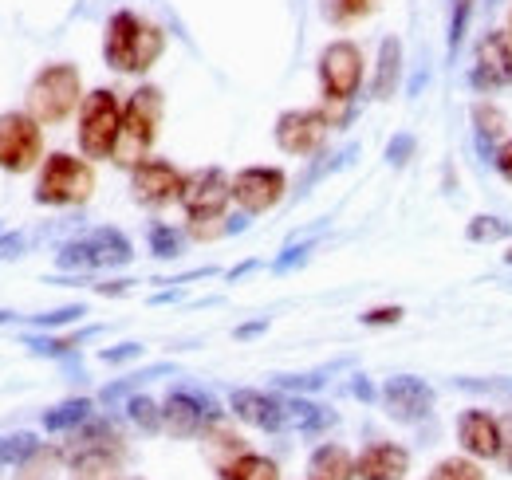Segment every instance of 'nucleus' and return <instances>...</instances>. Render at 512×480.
<instances>
[{
	"label": "nucleus",
	"mask_w": 512,
	"mask_h": 480,
	"mask_svg": "<svg viewBox=\"0 0 512 480\" xmlns=\"http://www.w3.org/2000/svg\"><path fill=\"white\" fill-rule=\"evenodd\" d=\"M505 28L512 32V0H509V8H505Z\"/></svg>",
	"instance_id": "nucleus-50"
},
{
	"label": "nucleus",
	"mask_w": 512,
	"mask_h": 480,
	"mask_svg": "<svg viewBox=\"0 0 512 480\" xmlns=\"http://www.w3.org/2000/svg\"><path fill=\"white\" fill-rule=\"evenodd\" d=\"M383 410L386 418H394L398 425H418L434 414V390L418 378V374H394L383 386Z\"/></svg>",
	"instance_id": "nucleus-12"
},
{
	"label": "nucleus",
	"mask_w": 512,
	"mask_h": 480,
	"mask_svg": "<svg viewBox=\"0 0 512 480\" xmlns=\"http://www.w3.org/2000/svg\"><path fill=\"white\" fill-rule=\"evenodd\" d=\"M473 12H477V0H453V4H449V32H446L449 60H457V52H461V44H465V36H469Z\"/></svg>",
	"instance_id": "nucleus-26"
},
{
	"label": "nucleus",
	"mask_w": 512,
	"mask_h": 480,
	"mask_svg": "<svg viewBox=\"0 0 512 480\" xmlns=\"http://www.w3.org/2000/svg\"><path fill=\"white\" fill-rule=\"evenodd\" d=\"M497 4H501V0H485V8H497Z\"/></svg>",
	"instance_id": "nucleus-51"
},
{
	"label": "nucleus",
	"mask_w": 512,
	"mask_h": 480,
	"mask_svg": "<svg viewBox=\"0 0 512 480\" xmlns=\"http://www.w3.org/2000/svg\"><path fill=\"white\" fill-rule=\"evenodd\" d=\"M99 327H91V331H83V335H67V339H56V335H28L24 339V347L32 351V355H48V359H60V355H71L87 335H95Z\"/></svg>",
	"instance_id": "nucleus-28"
},
{
	"label": "nucleus",
	"mask_w": 512,
	"mask_h": 480,
	"mask_svg": "<svg viewBox=\"0 0 512 480\" xmlns=\"http://www.w3.org/2000/svg\"><path fill=\"white\" fill-rule=\"evenodd\" d=\"M268 323H249V327H237V339H253V335H260Z\"/></svg>",
	"instance_id": "nucleus-48"
},
{
	"label": "nucleus",
	"mask_w": 512,
	"mask_h": 480,
	"mask_svg": "<svg viewBox=\"0 0 512 480\" xmlns=\"http://www.w3.org/2000/svg\"><path fill=\"white\" fill-rule=\"evenodd\" d=\"M229 410H233V418H241L245 425H256L264 433H280L288 425L284 402L264 394V390H233L229 394Z\"/></svg>",
	"instance_id": "nucleus-17"
},
{
	"label": "nucleus",
	"mask_w": 512,
	"mask_h": 480,
	"mask_svg": "<svg viewBox=\"0 0 512 480\" xmlns=\"http://www.w3.org/2000/svg\"><path fill=\"white\" fill-rule=\"evenodd\" d=\"M469 119H473L477 146L493 158V154H497V150H493V142H501V138H505V130H509V115H505V107H497V103H477Z\"/></svg>",
	"instance_id": "nucleus-21"
},
{
	"label": "nucleus",
	"mask_w": 512,
	"mask_h": 480,
	"mask_svg": "<svg viewBox=\"0 0 512 480\" xmlns=\"http://www.w3.org/2000/svg\"><path fill=\"white\" fill-rule=\"evenodd\" d=\"M221 406L213 402V394H205V390H197V386H182V390H174L170 398H166V406H162V429L170 433V437H197V433H205L213 421H221Z\"/></svg>",
	"instance_id": "nucleus-9"
},
{
	"label": "nucleus",
	"mask_w": 512,
	"mask_h": 480,
	"mask_svg": "<svg viewBox=\"0 0 512 480\" xmlns=\"http://www.w3.org/2000/svg\"><path fill=\"white\" fill-rule=\"evenodd\" d=\"M316 244L308 240V244H292V248H284V256H276V264H272V272H292V268H300L304 260H308V252H312Z\"/></svg>",
	"instance_id": "nucleus-38"
},
{
	"label": "nucleus",
	"mask_w": 512,
	"mask_h": 480,
	"mask_svg": "<svg viewBox=\"0 0 512 480\" xmlns=\"http://www.w3.org/2000/svg\"><path fill=\"white\" fill-rule=\"evenodd\" d=\"M16 256H24V237L20 233L0 237V260H16Z\"/></svg>",
	"instance_id": "nucleus-45"
},
{
	"label": "nucleus",
	"mask_w": 512,
	"mask_h": 480,
	"mask_svg": "<svg viewBox=\"0 0 512 480\" xmlns=\"http://www.w3.org/2000/svg\"><path fill=\"white\" fill-rule=\"evenodd\" d=\"M469 87L481 95L512 87V32L509 28H489L473 44V67H469Z\"/></svg>",
	"instance_id": "nucleus-8"
},
{
	"label": "nucleus",
	"mask_w": 512,
	"mask_h": 480,
	"mask_svg": "<svg viewBox=\"0 0 512 480\" xmlns=\"http://www.w3.org/2000/svg\"><path fill=\"white\" fill-rule=\"evenodd\" d=\"M426 480H485V473H481V465H477V461L449 457V461H442V465H438Z\"/></svg>",
	"instance_id": "nucleus-36"
},
{
	"label": "nucleus",
	"mask_w": 512,
	"mask_h": 480,
	"mask_svg": "<svg viewBox=\"0 0 512 480\" xmlns=\"http://www.w3.org/2000/svg\"><path fill=\"white\" fill-rule=\"evenodd\" d=\"M367 60L355 40H331L320 52V87L327 103H351L363 87Z\"/></svg>",
	"instance_id": "nucleus-7"
},
{
	"label": "nucleus",
	"mask_w": 512,
	"mask_h": 480,
	"mask_svg": "<svg viewBox=\"0 0 512 480\" xmlns=\"http://www.w3.org/2000/svg\"><path fill=\"white\" fill-rule=\"evenodd\" d=\"M465 237L473 240V244L509 240L512 237V225H509V221H501V217H473V221H469V229H465Z\"/></svg>",
	"instance_id": "nucleus-34"
},
{
	"label": "nucleus",
	"mask_w": 512,
	"mask_h": 480,
	"mask_svg": "<svg viewBox=\"0 0 512 480\" xmlns=\"http://www.w3.org/2000/svg\"><path fill=\"white\" fill-rule=\"evenodd\" d=\"M95 193V170L83 158L52 154L36 181V205H83Z\"/></svg>",
	"instance_id": "nucleus-6"
},
{
	"label": "nucleus",
	"mask_w": 512,
	"mask_h": 480,
	"mask_svg": "<svg viewBox=\"0 0 512 480\" xmlns=\"http://www.w3.org/2000/svg\"><path fill=\"white\" fill-rule=\"evenodd\" d=\"M221 480H280V469L260 453H241L233 465L221 469Z\"/></svg>",
	"instance_id": "nucleus-23"
},
{
	"label": "nucleus",
	"mask_w": 512,
	"mask_h": 480,
	"mask_svg": "<svg viewBox=\"0 0 512 480\" xmlns=\"http://www.w3.org/2000/svg\"><path fill=\"white\" fill-rule=\"evenodd\" d=\"M40 441L32 433H12V437H0V469L4 465H24L28 457H36Z\"/></svg>",
	"instance_id": "nucleus-32"
},
{
	"label": "nucleus",
	"mask_w": 512,
	"mask_h": 480,
	"mask_svg": "<svg viewBox=\"0 0 512 480\" xmlns=\"http://www.w3.org/2000/svg\"><path fill=\"white\" fill-rule=\"evenodd\" d=\"M142 355V347L138 343H123V347H111V351H103V362H111V366H119V362H130Z\"/></svg>",
	"instance_id": "nucleus-44"
},
{
	"label": "nucleus",
	"mask_w": 512,
	"mask_h": 480,
	"mask_svg": "<svg viewBox=\"0 0 512 480\" xmlns=\"http://www.w3.org/2000/svg\"><path fill=\"white\" fill-rule=\"evenodd\" d=\"M119 134H123V103L115 91L99 87L83 99V111H79V146L87 158H111L115 146H119Z\"/></svg>",
	"instance_id": "nucleus-4"
},
{
	"label": "nucleus",
	"mask_w": 512,
	"mask_h": 480,
	"mask_svg": "<svg viewBox=\"0 0 512 480\" xmlns=\"http://www.w3.org/2000/svg\"><path fill=\"white\" fill-rule=\"evenodd\" d=\"M355 473L359 480H402L410 473V453L402 445H390V441H375L359 453L355 461Z\"/></svg>",
	"instance_id": "nucleus-18"
},
{
	"label": "nucleus",
	"mask_w": 512,
	"mask_h": 480,
	"mask_svg": "<svg viewBox=\"0 0 512 480\" xmlns=\"http://www.w3.org/2000/svg\"><path fill=\"white\" fill-rule=\"evenodd\" d=\"M127 418L134 421L142 433H158V429H162V406L150 402V398H142V394H134L127 402Z\"/></svg>",
	"instance_id": "nucleus-33"
},
{
	"label": "nucleus",
	"mask_w": 512,
	"mask_h": 480,
	"mask_svg": "<svg viewBox=\"0 0 512 480\" xmlns=\"http://www.w3.org/2000/svg\"><path fill=\"white\" fill-rule=\"evenodd\" d=\"M284 414H288V425H296V429H304V433H316V429L335 425V414H331V410H323L316 402H304V398H288V402H284Z\"/></svg>",
	"instance_id": "nucleus-22"
},
{
	"label": "nucleus",
	"mask_w": 512,
	"mask_h": 480,
	"mask_svg": "<svg viewBox=\"0 0 512 480\" xmlns=\"http://www.w3.org/2000/svg\"><path fill=\"white\" fill-rule=\"evenodd\" d=\"M182 209L190 217H221L225 205L233 201V181L221 166H205V170H193L182 181V193H178Z\"/></svg>",
	"instance_id": "nucleus-11"
},
{
	"label": "nucleus",
	"mask_w": 512,
	"mask_h": 480,
	"mask_svg": "<svg viewBox=\"0 0 512 480\" xmlns=\"http://www.w3.org/2000/svg\"><path fill=\"white\" fill-rule=\"evenodd\" d=\"M83 315H87V307H83V303H71V307H56V311H48V315H32L28 323L40 327V331H52V327H67V323H75V319H83Z\"/></svg>",
	"instance_id": "nucleus-37"
},
{
	"label": "nucleus",
	"mask_w": 512,
	"mask_h": 480,
	"mask_svg": "<svg viewBox=\"0 0 512 480\" xmlns=\"http://www.w3.org/2000/svg\"><path fill=\"white\" fill-rule=\"evenodd\" d=\"M355 457L343 445H320L308 461V480H355Z\"/></svg>",
	"instance_id": "nucleus-20"
},
{
	"label": "nucleus",
	"mask_w": 512,
	"mask_h": 480,
	"mask_svg": "<svg viewBox=\"0 0 512 480\" xmlns=\"http://www.w3.org/2000/svg\"><path fill=\"white\" fill-rule=\"evenodd\" d=\"M379 4L383 0H327L323 4V16L331 24H355V20L371 16V12H379Z\"/></svg>",
	"instance_id": "nucleus-30"
},
{
	"label": "nucleus",
	"mask_w": 512,
	"mask_h": 480,
	"mask_svg": "<svg viewBox=\"0 0 512 480\" xmlns=\"http://www.w3.org/2000/svg\"><path fill=\"white\" fill-rule=\"evenodd\" d=\"M71 480H119V461L111 453H83L75 457Z\"/></svg>",
	"instance_id": "nucleus-27"
},
{
	"label": "nucleus",
	"mask_w": 512,
	"mask_h": 480,
	"mask_svg": "<svg viewBox=\"0 0 512 480\" xmlns=\"http://www.w3.org/2000/svg\"><path fill=\"white\" fill-rule=\"evenodd\" d=\"M150 252H154L158 260L182 256V233L170 229V225H150Z\"/></svg>",
	"instance_id": "nucleus-35"
},
{
	"label": "nucleus",
	"mask_w": 512,
	"mask_h": 480,
	"mask_svg": "<svg viewBox=\"0 0 512 480\" xmlns=\"http://www.w3.org/2000/svg\"><path fill=\"white\" fill-rule=\"evenodd\" d=\"M359 319H363V327H394V323H402V307H375V311H363Z\"/></svg>",
	"instance_id": "nucleus-41"
},
{
	"label": "nucleus",
	"mask_w": 512,
	"mask_h": 480,
	"mask_svg": "<svg viewBox=\"0 0 512 480\" xmlns=\"http://www.w3.org/2000/svg\"><path fill=\"white\" fill-rule=\"evenodd\" d=\"M402 83V40L398 36H383L379 44V60H375V75H371V99H394Z\"/></svg>",
	"instance_id": "nucleus-19"
},
{
	"label": "nucleus",
	"mask_w": 512,
	"mask_h": 480,
	"mask_svg": "<svg viewBox=\"0 0 512 480\" xmlns=\"http://www.w3.org/2000/svg\"><path fill=\"white\" fill-rule=\"evenodd\" d=\"M166 52V32L150 20H142L138 12L119 8L111 20H107V32H103V60L107 67L123 71V75H142L150 71L154 63L162 60Z\"/></svg>",
	"instance_id": "nucleus-1"
},
{
	"label": "nucleus",
	"mask_w": 512,
	"mask_h": 480,
	"mask_svg": "<svg viewBox=\"0 0 512 480\" xmlns=\"http://www.w3.org/2000/svg\"><path fill=\"white\" fill-rule=\"evenodd\" d=\"M44 154V138H40V122L32 115L8 111L0 115V170L8 174H28Z\"/></svg>",
	"instance_id": "nucleus-10"
},
{
	"label": "nucleus",
	"mask_w": 512,
	"mask_h": 480,
	"mask_svg": "<svg viewBox=\"0 0 512 480\" xmlns=\"http://www.w3.org/2000/svg\"><path fill=\"white\" fill-rule=\"evenodd\" d=\"M249 221L245 217H190V237L193 240H217V237H229V233H241Z\"/></svg>",
	"instance_id": "nucleus-29"
},
{
	"label": "nucleus",
	"mask_w": 512,
	"mask_h": 480,
	"mask_svg": "<svg viewBox=\"0 0 512 480\" xmlns=\"http://www.w3.org/2000/svg\"><path fill=\"white\" fill-rule=\"evenodd\" d=\"M327 130H331V122L323 119V111H284L276 119V146L284 154L308 158L327 142Z\"/></svg>",
	"instance_id": "nucleus-15"
},
{
	"label": "nucleus",
	"mask_w": 512,
	"mask_h": 480,
	"mask_svg": "<svg viewBox=\"0 0 512 480\" xmlns=\"http://www.w3.org/2000/svg\"><path fill=\"white\" fill-rule=\"evenodd\" d=\"M284 189H288L284 170H276V166H249V170H241L233 178V201L245 213H268V209L280 205Z\"/></svg>",
	"instance_id": "nucleus-14"
},
{
	"label": "nucleus",
	"mask_w": 512,
	"mask_h": 480,
	"mask_svg": "<svg viewBox=\"0 0 512 480\" xmlns=\"http://www.w3.org/2000/svg\"><path fill=\"white\" fill-rule=\"evenodd\" d=\"M91 421V402L87 398H71V402H60L56 410L44 414V429L48 433H67V429H79Z\"/></svg>",
	"instance_id": "nucleus-24"
},
{
	"label": "nucleus",
	"mask_w": 512,
	"mask_h": 480,
	"mask_svg": "<svg viewBox=\"0 0 512 480\" xmlns=\"http://www.w3.org/2000/svg\"><path fill=\"white\" fill-rule=\"evenodd\" d=\"M162 111H166L162 91H158V87H138V91L130 95V103L123 107V134H119V146H115L111 162L134 170V166L146 158V150L154 146V138H158Z\"/></svg>",
	"instance_id": "nucleus-2"
},
{
	"label": "nucleus",
	"mask_w": 512,
	"mask_h": 480,
	"mask_svg": "<svg viewBox=\"0 0 512 480\" xmlns=\"http://www.w3.org/2000/svg\"><path fill=\"white\" fill-rule=\"evenodd\" d=\"M83 103V79L75 63H48L28 87V115L40 126L64 122Z\"/></svg>",
	"instance_id": "nucleus-3"
},
{
	"label": "nucleus",
	"mask_w": 512,
	"mask_h": 480,
	"mask_svg": "<svg viewBox=\"0 0 512 480\" xmlns=\"http://www.w3.org/2000/svg\"><path fill=\"white\" fill-rule=\"evenodd\" d=\"M493 166H497V174L505 181H512V138H505L501 146H497V154H493Z\"/></svg>",
	"instance_id": "nucleus-43"
},
{
	"label": "nucleus",
	"mask_w": 512,
	"mask_h": 480,
	"mask_svg": "<svg viewBox=\"0 0 512 480\" xmlns=\"http://www.w3.org/2000/svg\"><path fill=\"white\" fill-rule=\"evenodd\" d=\"M497 461L512 473V414H501V453Z\"/></svg>",
	"instance_id": "nucleus-42"
},
{
	"label": "nucleus",
	"mask_w": 512,
	"mask_h": 480,
	"mask_svg": "<svg viewBox=\"0 0 512 480\" xmlns=\"http://www.w3.org/2000/svg\"><path fill=\"white\" fill-rule=\"evenodd\" d=\"M182 181H186V174H178L170 162H162V158H142V162L130 170V193H134L138 205L158 209V205L178 201Z\"/></svg>",
	"instance_id": "nucleus-13"
},
{
	"label": "nucleus",
	"mask_w": 512,
	"mask_h": 480,
	"mask_svg": "<svg viewBox=\"0 0 512 480\" xmlns=\"http://www.w3.org/2000/svg\"><path fill=\"white\" fill-rule=\"evenodd\" d=\"M457 441L469 457L493 461L501 453V418H493L489 410H465L457 418Z\"/></svg>",
	"instance_id": "nucleus-16"
},
{
	"label": "nucleus",
	"mask_w": 512,
	"mask_h": 480,
	"mask_svg": "<svg viewBox=\"0 0 512 480\" xmlns=\"http://www.w3.org/2000/svg\"><path fill=\"white\" fill-rule=\"evenodd\" d=\"M323 382V374H276V386L280 390H320Z\"/></svg>",
	"instance_id": "nucleus-39"
},
{
	"label": "nucleus",
	"mask_w": 512,
	"mask_h": 480,
	"mask_svg": "<svg viewBox=\"0 0 512 480\" xmlns=\"http://www.w3.org/2000/svg\"><path fill=\"white\" fill-rule=\"evenodd\" d=\"M130 260H134V248H130V240L123 237L119 229H111V225H103V229H91L87 237L71 240V244H64V248L56 252V264H60L64 272L127 268Z\"/></svg>",
	"instance_id": "nucleus-5"
},
{
	"label": "nucleus",
	"mask_w": 512,
	"mask_h": 480,
	"mask_svg": "<svg viewBox=\"0 0 512 480\" xmlns=\"http://www.w3.org/2000/svg\"><path fill=\"white\" fill-rule=\"evenodd\" d=\"M205 453L217 461V469H225V465H233L245 449H241V437H237V433H229V429H221V421H213V425L205 429Z\"/></svg>",
	"instance_id": "nucleus-25"
},
{
	"label": "nucleus",
	"mask_w": 512,
	"mask_h": 480,
	"mask_svg": "<svg viewBox=\"0 0 512 480\" xmlns=\"http://www.w3.org/2000/svg\"><path fill=\"white\" fill-rule=\"evenodd\" d=\"M410 154H414V138H410V134L390 138V146H386V162H390V166H406Z\"/></svg>",
	"instance_id": "nucleus-40"
},
{
	"label": "nucleus",
	"mask_w": 512,
	"mask_h": 480,
	"mask_svg": "<svg viewBox=\"0 0 512 480\" xmlns=\"http://www.w3.org/2000/svg\"><path fill=\"white\" fill-rule=\"evenodd\" d=\"M505 260H509V264H512V248H509V252H505Z\"/></svg>",
	"instance_id": "nucleus-52"
},
{
	"label": "nucleus",
	"mask_w": 512,
	"mask_h": 480,
	"mask_svg": "<svg viewBox=\"0 0 512 480\" xmlns=\"http://www.w3.org/2000/svg\"><path fill=\"white\" fill-rule=\"evenodd\" d=\"M170 370H174L170 362H154V366H146V370H138V374H127L123 382H115V386H107V390H103L99 398H103L107 406H111V402H123V398H127L130 390H138L142 382H150V378H162V374H170Z\"/></svg>",
	"instance_id": "nucleus-31"
},
{
	"label": "nucleus",
	"mask_w": 512,
	"mask_h": 480,
	"mask_svg": "<svg viewBox=\"0 0 512 480\" xmlns=\"http://www.w3.org/2000/svg\"><path fill=\"white\" fill-rule=\"evenodd\" d=\"M95 292H99V296H127V292H130V280H115V284H99Z\"/></svg>",
	"instance_id": "nucleus-46"
},
{
	"label": "nucleus",
	"mask_w": 512,
	"mask_h": 480,
	"mask_svg": "<svg viewBox=\"0 0 512 480\" xmlns=\"http://www.w3.org/2000/svg\"><path fill=\"white\" fill-rule=\"evenodd\" d=\"M20 315H12V311H0V323H16Z\"/></svg>",
	"instance_id": "nucleus-49"
},
{
	"label": "nucleus",
	"mask_w": 512,
	"mask_h": 480,
	"mask_svg": "<svg viewBox=\"0 0 512 480\" xmlns=\"http://www.w3.org/2000/svg\"><path fill=\"white\" fill-rule=\"evenodd\" d=\"M351 394H355V398H363V402H371V398H375V390H371L363 378H359V382H351Z\"/></svg>",
	"instance_id": "nucleus-47"
}]
</instances>
